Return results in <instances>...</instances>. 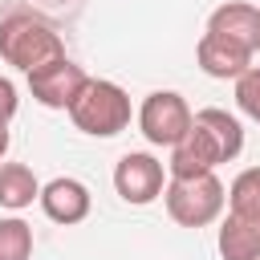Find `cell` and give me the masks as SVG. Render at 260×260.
Here are the masks:
<instances>
[{"label": "cell", "instance_id": "1", "mask_svg": "<svg viewBox=\"0 0 260 260\" xmlns=\"http://www.w3.org/2000/svg\"><path fill=\"white\" fill-rule=\"evenodd\" d=\"M244 150V126L236 114L207 106L191 114V130L171 146L167 175H203L215 171L219 162H232Z\"/></svg>", "mask_w": 260, "mask_h": 260}, {"label": "cell", "instance_id": "2", "mask_svg": "<svg viewBox=\"0 0 260 260\" xmlns=\"http://www.w3.org/2000/svg\"><path fill=\"white\" fill-rule=\"evenodd\" d=\"M0 57H4L12 69L32 73V69L65 57V41H61V32H57L49 20H41L37 12H12V16L0 20Z\"/></svg>", "mask_w": 260, "mask_h": 260}, {"label": "cell", "instance_id": "3", "mask_svg": "<svg viewBox=\"0 0 260 260\" xmlns=\"http://www.w3.org/2000/svg\"><path fill=\"white\" fill-rule=\"evenodd\" d=\"M162 203H167V215L179 228H207V223H215L223 215L228 191H223V183H219L215 171H203V175H167Z\"/></svg>", "mask_w": 260, "mask_h": 260}, {"label": "cell", "instance_id": "4", "mask_svg": "<svg viewBox=\"0 0 260 260\" xmlns=\"http://www.w3.org/2000/svg\"><path fill=\"white\" fill-rule=\"evenodd\" d=\"M69 118L81 134L89 138H114L130 126V93L118 85V81H106V77H89L81 85V93L73 98L69 106Z\"/></svg>", "mask_w": 260, "mask_h": 260}, {"label": "cell", "instance_id": "5", "mask_svg": "<svg viewBox=\"0 0 260 260\" xmlns=\"http://www.w3.org/2000/svg\"><path fill=\"white\" fill-rule=\"evenodd\" d=\"M138 130H142V138L150 146H167L171 150L191 130V106H187V98L175 93V89L146 93L142 106H138Z\"/></svg>", "mask_w": 260, "mask_h": 260}, {"label": "cell", "instance_id": "6", "mask_svg": "<svg viewBox=\"0 0 260 260\" xmlns=\"http://www.w3.org/2000/svg\"><path fill=\"white\" fill-rule=\"evenodd\" d=\"M162 187H167V162H158L154 154L130 150V154L118 158V167H114V191L126 203L146 207V203H154L162 195Z\"/></svg>", "mask_w": 260, "mask_h": 260}, {"label": "cell", "instance_id": "7", "mask_svg": "<svg viewBox=\"0 0 260 260\" xmlns=\"http://www.w3.org/2000/svg\"><path fill=\"white\" fill-rule=\"evenodd\" d=\"M24 77H28L32 98H37L45 110H69L73 98L81 93V85L89 81V73H85L77 61H69V57H57V61H49V65L24 73Z\"/></svg>", "mask_w": 260, "mask_h": 260}, {"label": "cell", "instance_id": "8", "mask_svg": "<svg viewBox=\"0 0 260 260\" xmlns=\"http://www.w3.org/2000/svg\"><path fill=\"white\" fill-rule=\"evenodd\" d=\"M37 199H41V211H45L53 223H61V228L81 223V219L89 215V207H93L89 187H85L81 179H73V175H57V179H49V183L41 187Z\"/></svg>", "mask_w": 260, "mask_h": 260}, {"label": "cell", "instance_id": "9", "mask_svg": "<svg viewBox=\"0 0 260 260\" xmlns=\"http://www.w3.org/2000/svg\"><path fill=\"white\" fill-rule=\"evenodd\" d=\"M207 32H215L223 41H236L248 53H256L260 49V8L248 4V0H228L207 16Z\"/></svg>", "mask_w": 260, "mask_h": 260}, {"label": "cell", "instance_id": "10", "mask_svg": "<svg viewBox=\"0 0 260 260\" xmlns=\"http://www.w3.org/2000/svg\"><path fill=\"white\" fill-rule=\"evenodd\" d=\"M252 57H256V53H248L244 45L223 41V37H215V32H203L199 45H195L199 69H203L207 77H219V81H236V77L252 65Z\"/></svg>", "mask_w": 260, "mask_h": 260}, {"label": "cell", "instance_id": "11", "mask_svg": "<svg viewBox=\"0 0 260 260\" xmlns=\"http://www.w3.org/2000/svg\"><path fill=\"white\" fill-rule=\"evenodd\" d=\"M228 215L240 219L244 228L260 232V167H248L232 179L228 187Z\"/></svg>", "mask_w": 260, "mask_h": 260}, {"label": "cell", "instance_id": "12", "mask_svg": "<svg viewBox=\"0 0 260 260\" xmlns=\"http://www.w3.org/2000/svg\"><path fill=\"white\" fill-rule=\"evenodd\" d=\"M41 195V183L32 175V167L24 162H0V207L20 211Z\"/></svg>", "mask_w": 260, "mask_h": 260}, {"label": "cell", "instance_id": "13", "mask_svg": "<svg viewBox=\"0 0 260 260\" xmlns=\"http://www.w3.org/2000/svg\"><path fill=\"white\" fill-rule=\"evenodd\" d=\"M215 244H219V256H223V260H256V256H260V232L244 228V223L232 219V215L219 219Z\"/></svg>", "mask_w": 260, "mask_h": 260}, {"label": "cell", "instance_id": "14", "mask_svg": "<svg viewBox=\"0 0 260 260\" xmlns=\"http://www.w3.org/2000/svg\"><path fill=\"white\" fill-rule=\"evenodd\" d=\"M0 260H32V228L20 215L0 219Z\"/></svg>", "mask_w": 260, "mask_h": 260}, {"label": "cell", "instance_id": "15", "mask_svg": "<svg viewBox=\"0 0 260 260\" xmlns=\"http://www.w3.org/2000/svg\"><path fill=\"white\" fill-rule=\"evenodd\" d=\"M236 106H240L252 122H260V65H248V69L236 77Z\"/></svg>", "mask_w": 260, "mask_h": 260}, {"label": "cell", "instance_id": "16", "mask_svg": "<svg viewBox=\"0 0 260 260\" xmlns=\"http://www.w3.org/2000/svg\"><path fill=\"white\" fill-rule=\"evenodd\" d=\"M16 106H20L16 85H12L8 77H0V130H8V122L16 118Z\"/></svg>", "mask_w": 260, "mask_h": 260}, {"label": "cell", "instance_id": "17", "mask_svg": "<svg viewBox=\"0 0 260 260\" xmlns=\"http://www.w3.org/2000/svg\"><path fill=\"white\" fill-rule=\"evenodd\" d=\"M8 142H12V134H8V130H0V162H4V154H8Z\"/></svg>", "mask_w": 260, "mask_h": 260}, {"label": "cell", "instance_id": "18", "mask_svg": "<svg viewBox=\"0 0 260 260\" xmlns=\"http://www.w3.org/2000/svg\"><path fill=\"white\" fill-rule=\"evenodd\" d=\"M256 260H260V256H256Z\"/></svg>", "mask_w": 260, "mask_h": 260}]
</instances>
